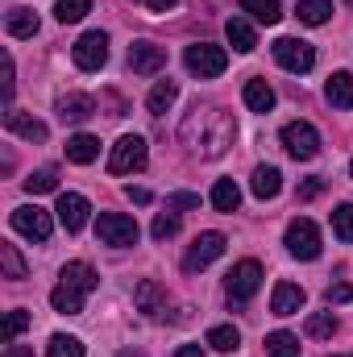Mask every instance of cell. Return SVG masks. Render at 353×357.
Wrapping results in <instances>:
<instances>
[{
	"mask_svg": "<svg viewBox=\"0 0 353 357\" xmlns=\"http://www.w3.org/2000/svg\"><path fill=\"white\" fill-rule=\"evenodd\" d=\"M129 67H133V75H158L163 67H167V50L158 46V42H133L129 46Z\"/></svg>",
	"mask_w": 353,
	"mask_h": 357,
	"instance_id": "7c38bea8",
	"label": "cell"
},
{
	"mask_svg": "<svg viewBox=\"0 0 353 357\" xmlns=\"http://www.w3.org/2000/svg\"><path fill=\"white\" fill-rule=\"evenodd\" d=\"M29 328V312H21V307H13L8 312V320H4V345H13L21 333Z\"/></svg>",
	"mask_w": 353,
	"mask_h": 357,
	"instance_id": "74e56055",
	"label": "cell"
},
{
	"mask_svg": "<svg viewBox=\"0 0 353 357\" xmlns=\"http://www.w3.org/2000/svg\"><path fill=\"white\" fill-rule=\"evenodd\" d=\"M84 299H88V295H84L80 287H71V282H59V287L50 291V307L63 312V316H80V312H84Z\"/></svg>",
	"mask_w": 353,
	"mask_h": 357,
	"instance_id": "e0dca14e",
	"label": "cell"
},
{
	"mask_svg": "<svg viewBox=\"0 0 353 357\" xmlns=\"http://www.w3.org/2000/svg\"><path fill=\"white\" fill-rule=\"evenodd\" d=\"M54 212H59V220H63V229H67V233H80V229L88 225V216H91V204L80 195V191H63Z\"/></svg>",
	"mask_w": 353,
	"mask_h": 357,
	"instance_id": "4fadbf2b",
	"label": "cell"
},
{
	"mask_svg": "<svg viewBox=\"0 0 353 357\" xmlns=\"http://www.w3.org/2000/svg\"><path fill=\"white\" fill-rule=\"evenodd\" d=\"M345 357H353V354H345Z\"/></svg>",
	"mask_w": 353,
	"mask_h": 357,
	"instance_id": "f907efd6",
	"label": "cell"
},
{
	"mask_svg": "<svg viewBox=\"0 0 353 357\" xmlns=\"http://www.w3.org/2000/svg\"><path fill=\"white\" fill-rule=\"evenodd\" d=\"M59 282H71V287H80L84 295H91V291L100 287V274H96L88 262H67L63 274H59Z\"/></svg>",
	"mask_w": 353,
	"mask_h": 357,
	"instance_id": "ffe728a7",
	"label": "cell"
},
{
	"mask_svg": "<svg viewBox=\"0 0 353 357\" xmlns=\"http://www.w3.org/2000/svg\"><path fill=\"white\" fill-rule=\"evenodd\" d=\"M142 167H146V137L125 133V137L108 150V171H112V175H133V171H142Z\"/></svg>",
	"mask_w": 353,
	"mask_h": 357,
	"instance_id": "277c9868",
	"label": "cell"
},
{
	"mask_svg": "<svg viewBox=\"0 0 353 357\" xmlns=\"http://www.w3.org/2000/svg\"><path fill=\"white\" fill-rule=\"evenodd\" d=\"M175 100H179V84H175V79H158V84H154V91L146 96V108H150L154 116H163Z\"/></svg>",
	"mask_w": 353,
	"mask_h": 357,
	"instance_id": "d4e9b609",
	"label": "cell"
},
{
	"mask_svg": "<svg viewBox=\"0 0 353 357\" xmlns=\"http://www.w3.org/2000/svg\"><path fill=\"white\" fill-rule=\"evenodd\" d=\"M96 237L104 241V245H112V250H129V245H137V220L133 216H125V212H100V220H96Z\"/></svg>",
	"mask_w": 353,
	"mask_h": 357,
	"instance_id": "7a4b0ae2",
	"label": "cell"
},
{
	"mask_svg": "<svg viewBox=\"0 0 353 357\" xmlns=\"http://www.w3.org/2000/svg\"><path fill=\"white\" fill-rule=\"evenodd\" d=\"M0 270H4V278L8 282H21L29 270H25V258L17 254V245H8V241H0Z\"/></svg>",
	"mask_w": 353,
	"mask_h": 357,
	"instance_id": "83f0119b",
	"label": "cell"
},
{
	"mask_svg": "<svg viewBox=\"0 0 353 357\" xmlns=\"http://www.w3.org/2000/svg\"><path fill=\"white\" fill-rule=\"evenodd\" d=\"M324 191V178H308V183H299V199H316Z\"/></svg>",
	"mask_w": 353,
	"mask_h": 357,
	"instance_id": "b9f144b4",
	"label": "cell"
},
{
	"mask_svg": "<svg viewBox=\"0 0 353 357\" xmlns=\"http://www.w3.org/2000/svg\"><path fill=\"white\" fill-rule=\"evenodd\" d=\"M46 357H84V341L67 337V333H54L50 345H46Z\"/></svg>",
	"mask_w": 353,
	"mask_h": 357,
	"instance_id": "836d02e7",
	"label": "cell"
},
{
	"mask_svg": "<svg viewBox=\"0 0 353 357\" xmlns=\"http://www.w3.org/2000/svg\"><path fill=\"white\" fill-rule=\"evenodd\" d=\"M225 245H229V241H225V233H200V237H195V245H191V250H187V258H183V270H187V274L208 270L220 254H225Z\"/></svg>",
	"mask_w": 353,
	"mask_h": 357,
	"instance_id": "8fae6325",
	"label": "cell"
},
{
	"mask_svg": "<svg viewBox=\"0 0 353 357\" xmlns=\"http://www.w3.org/2000/svg\"><path fill=\"white\" fill-rule=\"evenodd\" d=\"M167 208H171V212H183V208H200V195H191V191H175V195H167Z\"/></svg>",
	"mask_w": 353,
	"mask_h": 357,
	"instance_id": "ab89813d",
	"label": "cell"
},
{
	"mask_svg": "<svg viewBox=\"0 0 353 357\" xmlns=\"http://www.w3.org/2000/svg\"><path fill=\"white\" fill-rule=\"evenodd\" d=\"M183 63H187V71H191L195 79H216V75L229 67V54H225L220 46H212V42H195V46L183 50Z\"/></svg>",
	"mask_w": 353,
	"mask_h": 357,
	"instance_id": "3957f363",
	"label": "cell"
},
{
	"mask_svg": "<svg viewBox=\"0 0 353 357\" xmlns=\"http://www.w3.org/2000/svg\"><path fill=\"white\" fill-rule=\"evenodd\" d=\"M241 96H246V108H250V112H270V108H274V88H270L266 79H250Z\"/></svg>",
	"mask_w": 353,
	"mask_h": 357,
	"instance_id": "cb8c5ba5",
	"label": "cell"
},
{
	"mask_svg": "<svg viewBox=\"0 0 353 357\" xmlns=\"http://www.w3.org/2000/svg\"><path fill=\"white\" fill-rule=\"evenodd\" d=\"M4 357H33V349H29V345H17V341H13V345H4Z\"/></svg>",
	"mask_w": 353,
	"mask_h": 357,
	"instance_id": "7bdbcfd3",
	"label": "cell"
},
{
	"mask_svg": "<svg viewBox=\"0 0 353 357\" xmlns=\"http://www.w3.org/2000/svg\"><path fill=\"white\" fill-rule=\"evenodd\" d=\"M59 187V175L50 171V167H42V171H33V175L25 178V191L29 195H46V191H54Z\"/></svg>",
	"mask_w": 353,
	"mask_h": 357,
	"instance_id": "d590c367",
	"label": "cell"
},
{
	"mask_svg": "<svg viewBox=\"0 0 353 357\" xmlns=\"http://www.w3.org/2000/svg\"><path fill=\"white\" fill-rule=\"evenodd\" d=\"M333 233H337L345 245H353V204H341V208L333 212Z\"/></svg>",
	"mask_w": 353,
	"mask_h": 357,
	"instance_id": "8d00e7d4",
	"label": "cell"
},
{
	"mask_svg": "<svg viewBox=\"0 0 353 357\" xmlns=\"http://www.w3.org/2000/svg\"><path fill=\"white\" fill-rule=\"evenodd\" d=\"M91 13V0H59L54 4V17L63 21V25H75V21H84Z\"/></svg>",
	"mask_w": 353,
	"mask_h": 357,
	"instance_id": "e575fe53",
	"label": "cell"
},
{
	"mask_svg": "<svg viewBox=\"0 0 353 357\" xmlns=\"http://www.w3.org/2000/svg\"><path fill=\"white\" fill-rule=\"evenodd\" d=\"M303 333L316 337V341H329V337L337 333V316H333V312H312L308 324H303Z\"/></svg>",
	"mask_w": 353,
	"mask_h": 357,
	"instance_id": "d6a6232c",
	"label": "cell"
},
{
	"mask_svg": "<svg viewBox=\"0 0 353 357\" xmlns=\"http://www.w3.org/2000/svg\"><path fill=\"white\" fill-rule=\"evenodd\" d=\"M350 299H353L350 282H333V287H329V303H350Z\"/></svg>",
	"mask_w": 353,
	"mask_h": 357,
	"instance_id": "60d3db41",
	"label": "cell"
},
{
	"mask_svg": "<svg viewBox=\"0 0 353 357\" xmlns=\"http://www.w3.org/2000/svg\"><path fill=\"white\" fill-rule=\"evenodd\" d=\"M324 96H329L333 108H353V71H337V75L329 79Z\"/></svg>",
	"mask_w": 353,
	"mask_h": 357,
	"instance_id": "7402d4cb",
	"label": "cell"
},
{
	"mask_svg": "<svg viewBox=\"0 0 353 357\" xmlns=\"http://www.w3.org/2000/svg\"><path fill=\"white\" fill-rule=\"evenodd\" d=\"M350 4H353V0H350Z\"/></svg>",
	"mask_w": 353,
	"mask_h": 357,
	"instance_id": "816d5d0a",
	"label": "cell"
},
{
	"mask_svg": "<svg viewBox=\"0 0 353 357\" xmlns=\"http://www.w3.org/2000/svg\"><path fill=\"white\" fill-rule=\"evenodd\" d=\"M88 116H96V100H91V96L67 91V96L59 100V121H63V125H84Z\"/></svg>",
	"mask_w": 353,
	"mask_h": 357,
	"instance_id": "5bb4252c",
	"label": "cell"
},
{
	"mask_svg": "<svg viewBox=\"0 0 353 357\" xmlns=\"http://www.w3.org/2000/svg\"><path fill=\"white\" fill-rule=\"evenodd\" d=\"M233 116L225 112V108H216V104H195L187 116H183V125H179V137H183V146L191 150V154H200V158H220L229 146H233Z\"/></svg>",
	"mask_w": 353,
	"mask_h": 357,
	"instance_id": "6da1fadb",
	"label": "cell"
},
{
	"mask_svg": "<svg viewBox=\"0 0 353 357\" xmlns=\"http://www.w3.org/2000/svg\"><path fill=\"white\" fill-rule=\"evenodd\" d=\"M287 250H291V258H299V262H316V258H320V229H316L308 216H295V220L287 225Z\"/></svg>",
	"mask_w": 353,
	"mask_h": 357,
	"instance_id": "5b68a950",
	"label": "cell"
},
{
	"mask_svg": "<svg viewBox=\"0 0 353 357\" xmlns=\"http://www.w3.org/2000/svg\"><path fill=\"white\" fill-rule=\"evenodd\" d=\"M350 175H353V162H350Z\"/></svg>",
	"mask_w": 353,
	"mask_h": 357,
	"instance_id": "681fc988",
	"label": "cell"
},
{
	"mask_svg": "<svg viewBox=\"0 0 353 357\" xmlns=\"http://www.w3.org/2000/svg\"><path fill=\"white\" fill-rule=\"evenodd\" d=\"M237 204H241V187H237L233 178H216V187H212V208H216V212H237Z\"/></svg>",
	"mask_w": 353,
	"mask_h": 357,
	"instance_id": "484cf974",
	"label": "cell"
},
{
	"mask_svg": "<svg viewBox=\"0 0 353 357\" xmlns=\"http://www.w3.org/2000/svg\"><path fill=\"white\" fill-rule=\"evenodd\" d=\"M121 357H142V354H133V349H125V354H121Z\"/></svg>",
	"mask_w": 353,
	"mask_h": 357,
	"instance_id": "c3c4849f",
	"label": "cell"
},
{
	"mask_svg": "<svg viewBox=\"0 0 353 357\" xmlns=\"http://www.w3.org/2000/svg\"><path fill=\"white\" fill-rule=\"evenodd\" d=\"M283 146H287L291 158L308 162V158L320 154V133H316V125H308V121H291V125H283Z\"/></svg>",
	"mask_w": 353,
	"mask_h": 357,
	"instance_id": "ba28073f",
	"label": "cell"
},
{
	"mask_svg": "<svg viewBox=\"0 0 353 357\" xmlns=\"http://www.w3.org/2000/svg\"><path fill=\"white\" fill-rule=\"evenodd\" d=\"M241 13H250L258 25H274L283 17V4L278 0H241Z\"/></svg>",
	"mask_w": 353,
	"mask_h": 357,
	"instance_id": "f546056e",
	"label": "cell"
},
{
	"mask_svg": "<svg viewBox=\"0 0 353 357\" xmlns=\"http://www.w3.org/2000/svg\"><path fill=\"white\" fill-rule=\"evenodd\" d=\"M266 354H270V357H299V337L278 328V333H270V337H266Z\"/></svg>",
	"mask_w": 353,
	"mask_h": 357,
	"instance_id": "1f68e13d",
	"label": "cell"
},
{
	"mask_svg": "<svg viewBox=\"0 0 353 357\" xmlns=\"http://www.w3.org/2000/svg\"><path fill=\"white\" fill-rule=\"evenodd\" d=\"M208 345H212L216 354H233V349L241 345V333H237L233 324H216V328H208Z\"/></svg>",
	"mask_w": 353,
	"mask_h": 357,
	"instance_id": "4dcf8cb0",
	"label": "cell"
},
{
	"mask_svg": "<svg viewBox=\"0 0 353 357\" xmlns=\"http://www.w3.org/2000/svg\"><path fill=\"white\" fill-rule=\"evenodd\" d=\"M4 100H13V59H4Z\"/></svg>",
	"mask_w": 353,
	"mask_h": 357,
	"instance_id": "ee69618b",
	"label": "cell"
},
{
	"mask_svg": "<svg viewBox=\"0 0 353 357\" xmlns=\"http://www.w3.org/2000/svg\"><path fill=\"white\" fill-rule=\"evenodd\" d=\"M133 303H137V312H146V316H158V312L167 307V291H163L154 278H142V282L133 287Z\"/></svg>",
	"mask_w": 353,
	"mask_h": 357,
	"instance_id": "9a60e30c",
	"label": "cell"
},
{
	"mask_svg": "<svg viewBox=\"0 0 353 357\" xmlns=\"http://www.w3.org/2000/svg\"><path fill=\"white\" fill-rule=\"evenodd\" d=\"M71 59H75L80 71H100V67L108 63V33H100V29L84 33V38L71 46Z\"/></svg>",
	"mask_w": 353,
	"mask_h": 357,
	"instance_id": "30bf717a",
	"label": "cell"
},
{
	"mask_svg": "<svg viewBox=\"0 0 353 357\" xmlns=\"http://www.w3.org/2000/svg\"><path fill=\"white\" fill-rule=\"evenodd\" d=\"M129 199H133V204H150V191H146V187H129Z\"/></svg>",
	"mask_w": 353,
	"mask_h": 357,
	"instance_id": "f6af8a7d",
	"label": "cell"
},
{
	"mask_svg": "<svg viewBox=\"0 0 353 357\" xmlns=\"http://www.w3.org/2000/svg\"><path fill=\"white\" fill-rule=\"evenodd\" d=\"M175 357H204V349H200V345H183Z\"/></svg>",
	"mask_w": 353,
	"mask_h": 357,
	"instance_id": "7dc6e473",
	"label": "cell"
},
{
	"mask_svg": "<svg viewBox=\"0 0 353 357\" xmlns=\"http://www.w3.org/2000/svg\"><path fill=\"white\" fill-rule=\"evenodd\" d=\"M250 187H254V195H258V199H274V195L283 191V175H278V167H258Z\"/></svg>",
	"mask_w": 353,
	"mask_h": 357,
	"instance_id": "4316f807",
	"label": "cell"
},
{
	"mask_svg": "<svg viewBox=\"0 0 353 357\" xmlns=\"http://www.w3.org/2000/svg\"><path fill=\"white\" fill-rule=\"evenodd\" d=\"M4 29H8L13 38H33V33H38V13H33V8H8Z\"/></svg>",
	"mask_w": 353,
	"mask_h": 357,
	"instance_id": "603a6c76",
	"label": "cell"
},
{
	"mask_svg": "<svg viewBox=\"0 0 353 357\" xmlns=\"http://www.w3.org/2000/svg\"><path fill=\"white\" fill-rule=\"evenodd\" d=\"M303 287H295V282H278L274 287V295H270V312L274 316H295L299 307H303Z\"/></svg>",
	"mask_w": 353,
	"mask_h": 357,
	"instance_id": "2e32d148",
	"label": "cell"
},
{
	"mask_svg": "<svg viewBox=\"0 0 353 357\" xmlns=\"http://www.w3.org/2000/svg\"><path fill=\"white\" fill-rule=\"evenodd\" d=\"M274 63L283 71H291V75H308L316 67V50L308 42H299V38H278L274 42Z\"/></svg>",
	"mask_w": 353,
	"mask_h": 357,
	"instance_id": "52a82bcc",
	"label": "cell"
},
{
	"mask_svg": "<svg viewBox=\"0 0 353 357\" xmlns=\"http://www.w3.org/2000/svg\"><path fill=\"white\" fill-rule=\"evenodd\" d=\"M158 241H167V237H175L179 233V216H171V212H163V216H154V229H150Z\"/></svg>",
	"mask_w": 353,
	"mask_h": 357,
	"instance_id": "f35d334b",
	"label": "cell"
},
{
	"mask_svg": "<svg viewBox=\"0 0 353 357\" xmlns=\"http://www.w3.org/2000/svg\"><path fill=\"white\" fill-rule=\"evenodd\" d=\"M295 17H299L303 25H324V21L333 17V0H299Z\"/></svg>",
	"mask_w": 353,
	"mask_h": 357,
	"instance_id": "f1b7e54d",
	"label": "cell"
},
{
	"mask_svg": "<svg viewBox=\"0 0 353 357\" xmlns=\"http://www.w3.org/2000/svg\"><path fill=\"white\" fill-rule=\"evenodd\" d=\"M4 129L17 133V137H25V142H46V125L38 116H25V112H8L4 116Z\"/></svg>",
	"mask_w": 353,
	"mask_h": 357,
	"instance_id": "d6986e66",
	"label": "cell"
},
{
	"mask_svg": "<svg viewBox=\"0 0 353 357\" xmlns=\"http://www.w3.org/2000/svg\"><path fill=\"white\" fill-rule=\"evenodd\" d=\"M225 33H229V46H233L237 54H250V50L258 46V33H254V25H250L246 17H229Z\"/></svg>",
	"mask_w": 353,
	"mask_h": 357,
	"instance_id": "ac0fdd59",
	"label": "cell"
},
{
	"mask_svg": "<svg viewBox=\"0 0 353 357\" xmlns=\"http://www.w3.org/2000/svg\"><path fill=\"white\" fill-rule=\"evenodd\" d=\"M13 229L21 233V237H29V241H50V229H54V220H50V212H42L38 204H21V208H13Z\"/></svg>",
	"mask_w": 353,
	"mask_h": 357,
	"instance_id": "9c48e42d",
	"label": "cell"
},
{
	"mask_svg": "<svg viewBox=\"0 0 353 357\" xmlns=\"http://www.w3.org/2000/svg\"><path fill=\"white\" fill-rule=\"evenodd\" d=\"M146 4H150V8H154V13H167V8H175L179 0H146Z\"/></svg>",
	"mask_w": 353,
	"mask_h": 357,
	"instance_id": "bcb514c9",
	"label": "cell"
},
{
	"mask_svg": "<svg viewBox=\"0 0 353 357\" xmlns=\"http://www.w3.org/2000/svg\"><path fill=\"white\" fill-rule=\"evenodd\" d=\"M67 158H71L75 167H88V162L100 158V142H96L91 133H75V137L67 142Z\"/></svg>",
	"mask_w": 353,
	"mask_h": 357,
	"instance_id": "44dd1931",
	"label": "cell"
},
{
	"mask_svg": "<svg viewBox=\"0 0 353 357\" xmlns=\"http://www.w3.org/2000/svg\"><path fill=\"white\" fill-rule=\"evenodd\" d=\"M258 287H262V266H258L254 258L237 262V266L225 274V291H229V303H246V299H254V295H258Z\"/></svg>",
	"mask_w": 353,
	"mask_h": 357,
	"instance_id": "8992f818",
	"label": "cell"
}]
</instances>
